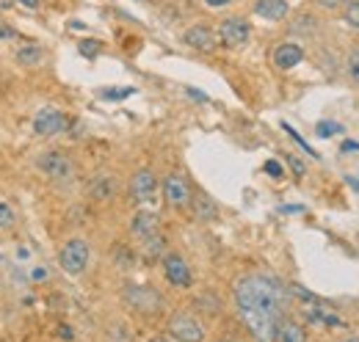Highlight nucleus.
Masks as SVG:
<instances>
[{
  "label": "nucleus",
  "mask_w": 359,
  "mask_h": 342,
  "mask_svg": "<svg viewBox=\"0 0 359 342\" xmlns=\"http://www.w3.org/2000/svg\"><path fill=\"white\" fill-rule=\"evenodd\" d=\"M235 309L257 342H273L276 326L287 317V287L271 273H246L235 282Z\"/></svg>",
  "instance_id": "f257e3e1"
},
{
  "label": "nucleus",
  "mask_w": 359,
  "mask_h": 342,
  "mask_svg": "<svg viewBox=\"0 0 359 342\" xmlns=\"http://www.w3.org/2000/svg\"><path fill=\"white\" fill-rule=\"evenodd\" d=\"M36 166H39V171L45 174L47 179H53L55 185H69V182L75 179V163H72V158L64 155L61 149H47V152H42L39 160H36Z\"/></svg>",
  "instance_id": "f03ea898"
},
{
  "label": "nucleus",
  "mask_w": 359,
  "mask_h": 342,
  "mask_svg": "<svg viewBox=\"0 0 359 342\" xmlns=\"http://www.w3.org/2000/svg\"><path fill=\"white\" fill-rule=\"evenodd\" d=\"M89 243L83 240V238H69L64 246H61V252H58V265H61V271L64 273H69V276H81L86 268H89Z\"/></svg>",
  "instance_id": "7ed1b4c3"
},
{
  "label": "nucleus",
  "mask_w": 359,
  "mask_h": 342,
  "mask_svg": "<svg viewBox=\"0 0 359 342\" xmlns=\"http://www.w3.org/2000/svg\"><path fill=\"white\" fill-rule=\"evenodd\" d=\"M122 299H125V303H128L130 309L144 312V315H155V312H161V306H163L161 293H158L155 287H149V285H125Z\"/></svg>",
  "instance_id": "20e7f679"
},
{
  "label": "nucleus",
  "mask_w": 359,
  "mask_h": 342,
  "mask_svg": "<svg viewBox=\"0 0 359 342\" xmlns=\"http://www.w3.org/2000/svg\"><path fill=\"white\" fill-rule=\"evenodd\" d=\"M169 334L177 342H205V326L194 312H177L169 320Z\"/></svg>",
  "instance_id": "39448f33"
},
{
  "label": "nucleus",
  "mask_w": 359,
  "mask_h": 342,
  "mask_svg": "<svg viewBox=\"0 0 359 342\" xmlns=\"http://www.w3.org/2000/svg\"><path fill=\"white\" fill-rule=\"evenodd\" d=\"M191 196H194V191H191V182L185 179V174H180V171H172L166 179H163V199H166V205L169 207H188L191 205Z\"/></svg>",
  "instance_id": "423d86ee"
},
{
  "label": "nucleus",
  "mask_w": 359,
  "mask_h": 342,
  "mask_svg": "<svg viewBox=\"0 0 359 342\" xmlns=\"http://www.w3.org/2000/svg\"><path fill=\"white\" fill-rule=\"evenodd\" d=\"M67 130V116L61 108H53V105H45L36 111L34 116V132L42 135V138H53V135H61Z\"/></svg>",
  "instance_id": "0eeeda50"
},
{
  "label": "nucleus",
  "mask_w": 359,
  "mask_h": 342,
  "mask_svg": "<svg viewBox=\"0 0 359 342\" xmlns=\"http://www.w3.org/2000/svg\"><path fill=\"white\" fill-rule=\"evenodd\" d=\"M155 193H158V177L152 174V169H138L130 179V196H133L135 205H147V202H155Z\"/></svg>",
  "instance_id": "6e6552de"
},
{
  "label": "nucleus",
  "mask_w": 359,
  "mask_h": 342,
  "mask_svg": "<svg viewBox=\"0 0 359 342\" xmlns=\"http://www.w3.org/2000/svg\"><path fill=\"white\" fill-rule=\"evenodd\" d=\"M161 262H163V276H166L169 285H175V287H191L194 276H191V268H188V262H185L182 256L163 254Z\"/></svg>",
  "instance_id": "1a4fd4ad"
},
{
  "label": "nucleus",
  "mask_w": 359,
  "mask_h": 342,
  "mask_svg": "<svg viewBox=\"0 0 359 342\" xmlns=\"http://www.w3.org/2000/svg\"><path fill=\"white\" fill-rule=\"evenodd\" d=\"M249 22L241 20V17H226L224 22L219 25V39L226 47H241V44L249 42Z\"/></svg>",
  "instance_id": "9d476101"
},
{
  "label": "nucleus",
  "mask_w": 359,
  "mask_h": 342,
  "mask_svg": "<svg viewBox=\"0 0 359 342\" xmlns=\"http://www.w3.org/2000/svg\"><path fill=\"white\" fill-rule=\"evenodd\" d=\"M182 42L188 47H194V50H199V53H210L216 47V34L208 25H194V28H188L182 34Z\"/></svg>",
  "instance_id": "9b49d317"
},
{
  "label": "nucleus",
  "mask_w": 359,
  "mask_h": 342,
  "mask_svg": "<svg viewBox=\"0 0 359 342\" xmlns=\"http://www.w3.org/2000/svg\"><path fill=\"white\" fill-rule=\"evenodd\" d=\"M302 58H304V50L293 42L279 44V47L273 50V67H276V69H293V67L302 64Z\"/></svg>",
  "instance_id": "f8f14e48"
},
{
  "label": "nucleus",
  "mask_w": 359,
  "mask_h": 342,
  "mask_svg": "<svg viewBox=\"0 0 359 342\" xmlns=\"http://www.w3.org/2000/svg\"><path fill=\"white\" fill-rule=\"evenodd\" d=\"M130 229H133V235L138 240H144V238H152V235L161 232V221H158V215L149 213V210H138L133 215V221H130Z\"/></svg>",
  "instance_id": "ddd939ff"
},
{
  "label": "nucleus",
  "mask_w": 359,
  "mask_h": 342,
  "mask_svg": "<svg viewBox=\"0 0 359 342\" xmlns=\"http://www.w3.org/2000/svg\"><path fill=\"white\" fill-rule=\"evenodd\" d=\"M287 11H290L287 0H257V3H255V14L263 17V20H271V22L285 20Z\"/></svg>",
  "instance_id": "4468645a"
},
{
  "label": "nucleus",
  "mask_w": 359,
  "mask_h": 342,
  "mask_svg": "<svg viewBox=\"0 0 359 342\" xmlns=\"http://www.w3.org/2000/svg\"><path fill=\"white\" fill-rule=\"evenodd\" d=\"M273 342H307V331H304V326H302L299 320L285 317V320L276 326Z\"/></svg>",
  "instance_id": "2eb2a0df"
},
{
  "label": "nucleus",
  "mask_w": 359,
  "mask_h": 342,
  "mask_svg": "<svg viewBox=\"0 0 359 342\" xmlns=\"http://www.w3.org/2000/svg\"><path fill=\"white\" fill-rule=\"evenodd\" d=\"M114 191H116V179L111 174H97L89 185L91 199H97V202H108L114 196Z\"/></svg>",
  "instance_id": "dca6fc26"
},
{
  "label": "nucleus",
  "mask_w": 359,
  "mask_h": 342,
  "mask_svg": "<svg viewBox=\"0 0 359 342\" xmlns=\"http://www.w3.org/2000/svg\"><path fill=\"white\" fill-rule=\"evenodd\" d=\"M304 317H307L310 323H320V326H340V317H337L329 306H323V303H318V301H315V306H307V309H304Z\"/></svg>",
  "instance_id": "f3484780"
},
{
  "label": "nucleus",
  "mask_w": 359,
  "mask_h": 342,
  "mask_svg": "<svg viewBox=\"0 0 359 342\" xmlns=\"http://www.w3.org/2000/svg\"><path fill=\"white\" fill-rule=\"evenodd\" d=\"M191 207H194V215H196L199 221H213V218L219 215V207H216V205H213V199H210V196H205V193L191 196Z\"/></svg>",
  "instance_id": "a211bd4d"
},
{
  "label": "nucleus",
  "mask_w": 359,
  "mask_h": 342,
  "mask_svg": "<svg viewBox=\"0 0 359 342\" xmlns=\"http://www.w3.org/2000/svg\"><path fill=\"white\" fill-rule=\"evenodd\" d=\"M17 61L22 64V67H36L39 61H42V47L39 44H22L20 50H17Z\"/></svg>",
  "instance_id": "6ab92c4d"
},
{
  "label": "nucleus",
  "mask_w": 359,
  "mask_h": 342,
  "mask_svg": "<svg viewBox=\"0 0 359 342\" xmlns=\"http://www.w3.org/2000/svg\"><path fill=\"white\" fill-rule=\"evenodd\" d=\"M141 246H144V256L147 259H158V256H163V252H166V240H163L161 232L152 235V238H144Z\"/></svg>",
  "instance_id": "aec40b11"
},
{
  "label": "nucleus",
  "mask_w": 359,
  "mask_h": 342,
  "mask_svg": "<svg viewBox=\"0 0 359 342\" xmlns=\"http://www.w3.org/2000/svg\"><path fill=\"white\" fill-rule=\"evenodd\" d=\"M17 224V213H14V207L0 196V229H11Z\"/></svg>",
  "instance_id": "412c9836"
},
{
  "label": "nucleus",
  "mask_w": 359,
  "mask_h": 342,
  "mask_svg": "<svg viewBox=\"0 0 359 342\" xmlns=\"http://www.w3.org/2000/svg\"><path fill=\"white\" fill-rule=\"evenodd\" d=\"M343 20L354 28V31H359V0H348V6H346V14H343Z\"/></svg>",
  "instance_id": "4be33fe9"
},
{
  "label": "nucleus",
  "mask_w": 359,
  "mask_h": 342,
  "mask_svg": "<svg viewBox=\"0 0 359 342\" xmlns=\"http://www.w3.org/2000/svg\"><path fill=\"white\" fill-rule=\"evenodd\" d=\"M348 75H351V81L359 86V47L357 50H351V55H348Z\"/></svg>",
  "instance_id": "5701e85b"
},
{
  "label": "nucleus",
  "mask_w": 359,
  "mask_h": 342,
  "mask_svg": "<svg viewBox=\"0 0 359 342\" xmlns=\"http://www.w3.org/2000/svg\"><path fill=\"white\" fill-rule=\"evenodd\" d=\"M318 135L320 138H329V135H334V132H343V128L337 125V122H318Z\"/></svg>",
  "instance_id": "b1692460"
},
{
  "label": "nucleus",
  "mask_w": 359,
  "mask_h": 342,
  "mask_svg": "<svg viewBox=\"0 0 359 342\" xmlns=\"http://www.w3.org/2000/svg\"><path fill=\"white\" fill-rule=\"evenodd\" d=\"M81 53H83L86 58H94V55L100 53V42H94V39H83V42H81Z\"/></svg>",
  "instance_id": "393cba45"
},
{
  "label": "nucleus",
  "mask_w": 359,
  "mask_h": 342,
  "mask_svg": "<svg viewBox=\"0 0 359 342\" xmlns=\"http://www.w3.org/2000/svg\"><path fill=\"white\" fill-rule=\"evenodd\" d=\"M133 88H114V91H102L105 100H122V97H130Z\"/></svg>",
  "instance_id": "a878e982"
},
{
  "label": "nucleus",
  "mask_w": 359,
  "mask_h": 342,
  "mask_svg": "<svg viewBox=\"0 0 359 342\" xmlns=\"http://www.w3.org/2000/svg\"><path fill=\"white\" fill-rule=\"evenodd\" d=\"M17 34H14V28L11 25H6L3 20H0V42H11Z\"/></svg>",
  "instance_id": "bb28decb"
},
{
  "label": "nucleus",
  "mask_w": 359,
  "mask_h": 342,
  "mask_svg": "<svg viewBox=\"0 0 359 342\" xmlns=\"http://www.w3.org/2000/svg\"><path fill=\"white\" fill-rule=\"evenodd\" d=\"M266 171H269L271 177H276V179H279V177L285 174V171H282V166H279L276 160H269V163H266Z\"/></svg>",
  "instance_id": "cd10ccee"
},
{
  "label": "nucleus",
  "mask_w": 359,
  "mask_h": 342,
  "mask_svg": "<svg viewBox=\"0 0 359 342\" xmlns=\"http://www.w3.org/2000/svg\"><path fill=\"white\" fill-rule=\"evenodd\" d=\"M320 8H340L343 3H348V0H315Z\"/></svg>",
  "instance_id": "c85d7f7f"
},
{
  "label": "nucleus",
  "mask_w": 359,
  "mask_h": 342,
  "mask_svg": "<svg viewBox=\"0 0 359 342\" xmlns=\"http://www.w3.org/2000/svg\"><path fill=\"white\" fill-rule=\"evenodd\" d=\"M287 163H290V169L296 171V177H302V174H304V163H302V160H296V158H290V155H287Z\"/></svg>",
  "instance_id": "c756f323"
},
{
  "label": "nucleus",
  "mask_w": 359,
  "mask_h": 342,
  "mask_svg": "<svg viewBox=\"0 0 359 342\" xmlns=\"http://www.w3.org/2000/svg\"><path fill=\"white\" fill-rule=\"evenodd\" d=\"M340 149H343V152H354V149H359V144H357V141H346Z\"/></svg>",
  "instance_id": "7c9ffc66"
},
{
  "label": "nucleus",
  "mask_w": 359,
  "mask_h": 342,
  "mask_svg": "<svg viewBox=\"0 0 359 342\" xmlns=\"http://www.w3.org/2000/svg\"><path fill=\"white\" fill-rule=\"evenodd\" d=\"M210 8H222V6H226V3H232V0H205Z\"/></svg>",
  "instance_id": "2f4dec72"
},
{
  "label": "nucleus",
  "mask_w": 359,
  "mask_h": 342,
  "mask_svg": "<svg viewBox=\"0 0 359 342\" xmlns=\"http://www.w3.org/2000/svg\"><path fill=\"white\" fill-rule=\"evenodd\" d=\"M20 3L28 6V8H36V6H39V0H20Z\"/></svg>",
  "instance_id": "473e14b6"
},
{
  "label": "nucleus",
  "mask_w": 359,
  "mask_h": 342,
  "mask_svg": "<svg viewBox=\"0 0 359 342\" xmlns=\"http://www.w3.org/2000/svg\"><path fill=\"white\" fill-rule=\"evenodd\" d=\"M149 342H177V340H169V337H155V340H149Z\"/></svg>",
  "instance_id": "72a5a7b5"
},
{
  "label": "nucleus",
  "mask_w": 359,
  "mask_h": 342,
  "mask_svg": "<svg viewBox=\"0 0 359 342\" xmlns=\"http://www.w3.org/2000/svg\"><path fill=\"white\" fill-rule=\"evenodd\" d=\"M8 6H11V0H0V11H3V8H8Z\"/></svg>",
  "instance_id": "f704fd0d"
},
{
  "label": "nucleus",
  "mask_w": 359,
  "mask_h": 342,
  "mask_svg": "<svg viewBox=\"0 0 359 342\" xmlns=\"http://www.w3.org/2000/svg\"><path fill=\"white\" fill-rule=\"evenodd\" d=\"M340 342H359V337H348V340H340Z\"/></svg>",
  "instance_id": "c9c22d12"
}]
</instances>
